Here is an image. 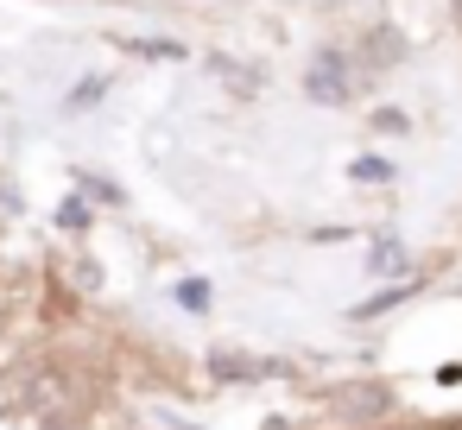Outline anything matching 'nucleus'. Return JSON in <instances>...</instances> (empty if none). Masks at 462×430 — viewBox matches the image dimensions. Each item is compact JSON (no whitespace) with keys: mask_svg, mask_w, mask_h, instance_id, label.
<instances>
[{"mask_svg":"<svg viewBox=\"0 0 462 430\" xmlns=\"http://www.w3.org/2000/svg\"><path fill=\"white\" fill-rule=\"evenodd\" d=\"M348 77H355V70H348V58H342V51H323V58L310 64V102H329V108H336V102H348V96H355V83H348Z\"/></svg>","mask_w":462,"mask_h":430,"instance_id":"obj_1","label":"nucleus"},{"mask_svg":"<svg viewBox=\"0 0 462 430\" xmlns=\"http://www.w3.org/2000/svg\"><path fill=\"white\" fill-rule=\"evenodd\" d=\"M367 58H374V64H386V58H399V39H374V45H367Z\"/></svg>","mask_w":462,"mask_h":430,"instance_id":"obj_7","label":"nucleus"},{"mask_svg":"<svg viewBox=\"0 0 462 430\" xmlns=\"http://www.w3.org/2000/svg\"><path fill=\"white\" fill-rule=\"evenodd\" d=\"M456 20H462V0H456Z\"/></svg>","mask_w":462,"mask_h":430,"instance_id":"obj_8","label":"nucleus"},{"mask_svg":"<svg viewBox=\"0 0 462 430\" xmlns=\"http://www.w3.org/2000/svg\"><path fill=\"white\" fill-rule=\"evenodd\" d=\"M26 411H39V417H64V411H70V392H64V380H58V373H39V380H26Z\"/></svg>","mask_w":462,"mask_h":430,"instance_id":"obj_2","label":"nucleus"},{"mask_svg":"<svg viewBox=\"0 0 462 430\" xmlns=\"http://www.w3.org/2000/svg\"><path fill=\"white\" fill-rule=\"evenodd\" d=\"M336 405L355 411V417H374V411H386V392H380V386H361V392H342Z\"/></svg>","mask_w":462,"mask_h":430,"instance_id":"obj_3","label":"nucleus"},{"mask_svg":"<svg viewBox=\"0 0 462 430\" xmlns=\"http://www.w3.org/2000/svg\"><path fill=\"white\" fill-rule=\"evenodd\" d=\"M355 184H393V165L386 159H355Z\"/></svg>","mask_w":462,"mask_h":430,"instance_id":"obj_4","label":"nucleus"},{"mask_svg":"<svg viewBox=\"0 0 462 430\" xmlns=\"http://www.w3.org/2000/svg\"><path fill=\"white\" fill-rule=\"evenodd\" d=\"M216 373H228V380L241 373V380H247V373H266V367H254V361H235V354H216Z\"/></svg>","mask_w":462,"mask_h":430,"instance_id":"obj_5","label":"nucleus"},{"mask_svg":"<svg viewBox=\"0 0 462 430\" xmlns=\"http://www.w3.org/2000/svg\"><path fill=\"white\" fill-rule=\"evenodd\" d=\"M374 127H380V133H405V114H399V108H380Z\"/></svg>","mask_w":462,"mask_h":430,"instance_id":"obj_6","label":"nucleus"}]
</instances>
